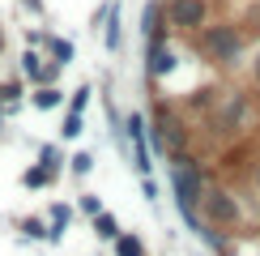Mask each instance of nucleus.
Here are the masks:
<instances>
[{
  "mask_svg": "<svg viewBox=\"0 0 260 256\" xmlns=\"http://www.w3.org/2000/svg\"><path fill=\"white\" fill-rule=\"evenodd\" d=\"M171 192H175V205L183 213L197 235H205V222H201V197H205V175H201V163L192 154H175L171 158Z\"/></svg>",
  "mask_w": 260,
  "mask_h": 256,
  "instance_id": "1",
  "label": "nucleus"
},
{
  "mask_svg": "<svg viewBox=\"0 0 260 256\" xmlns=\"http://www.w3.org/2000/svg\"><path fill=\"white\" fill-rule=\"evenodd\" d=\"M197 51L218 69H231V64L243 60V30L235 21H213L197 35Z\"/></svg>",
  "mask_w": 260,
  "mask_h": 256,
  "instance_id": "2",
  "label": "nucleus"
},
{
  "mask_svg": "<svg viewBox=\"0 0 260 256\" xmlns=\"http://www.w3.org/2000/svg\"><path fill=\"white\" fill-rule=\"evenodd\" d=\"M201 222H209V227H218V231H231V227L243 222V209H239V201H235L226 188H205V197H201Z\"/></svg>",
  "mask_w": 260,
  "mask_h": 256,
  "instance_id": "3",
  "label": "nucleus"
},
{
  "mask_svg": "<svg viewBox=\"0 0 260 256\" xmlns=\"http://www.w3.org/2000/svg\"><path fill=\"white\" fill-rule=\"evenodd\" d=\"M162 9H167V26L183 35H201L209 26V0H162Z\"/></svg>",
  "mask_w": 260,
  "mask_h": 256,
  "instance_id": "4",
  "label": "nucleus"
},
{
  "mask_svg": "<svg viewBox=\"0 0 260 256\" xmlns=\"http://www.w3.org/2000/svg\"><path fill=\"white\" fill-rule=\"evenodd\" d=\"M175 64H179V56H175V47H171L167 39L145 43V77H149V81L171 77V73H175Z\"/></svg>",
  "mask_w": 260,
  "mask_h": 256,
  "instance_id": "5",
  "label": "nucleus"
},
{
  "mask_svg": "<svg viewBox=\"0 0 260 256\" xmlns=\"http://www.w3.org/2000/svg\"><path fill=\"white\" fill-rule=\"evenodd\" d=\"M247 120V94H226L218 103V115H213V124L222 128V133H239Z\"/></svg>",
  "mask_w": 260,
  "mask_h": 256,
  "instance_id": "6",
  "label": "nucleus"
},
{
  "mask_svg": "<svg viewBox=\"0 0 260 256\" xmlns=\"http://www.w3.org/2000/svg\"><path fill=\"white\" fill-rule=\"evenodd\" d=\"M141 35H145V43L167 39V9H162V0H149L141 9Z\"/></svg>",
  "mask_w": 260,
  "mask_h": 256,
  "instance_id": "7",
  "label": "nucleus"
},
{
  "mask_svg": "<svg viewBox=\"0 0 260 256\" xmlns=\"http://www.w3.org/2000/svg\"><path fill=\"white\" fill-rule=\"evenodd\" d=\"M103 43H107V51H120L124 47V35H120V0H111V9H107V21H103Z\"/></svg>",
  "mask_w": 260,
  "mask_h": 256,
  "instance_id": "8",
  "label": "nucleus"
},
{
  "mask_svg": "<svg viewBox=\"0 0 260 256\" xmlns=\"http://www.w3.org/2000/svg\"><path fill=\"white\" fill-rule=\"evenodd\" d=\"M43 47H47V56H51V64H73V56H77V51H73V43L69 39H60V35H47V43H43Z\"/></svg>",
  "mask_w": 260,
  "mask_h": 256,
  "instance_id": "9",
  "label": "nucleus"
},
{
  "mask_svg": "<svg viewBox=\"0 0 260 256\" xmlns=\"http://www.w3.org/2000/svg\"><path fill=\"white\" fill-rule=\"evenodd\" d=\"M30 103H35L39 111H56V107H64V103H69V99H64V94L56 90V85H39V90L30 94Z\"/></svg>",
  "mask_w": 260,
  "mask_h": 256,
  "instance_id": "10",
  "label": "nucleus"
},
{
  "mask_svg": "<svg viewBox=\"0 0 260 256\" xmlns=\"http://www.w3.org/2000/svg\"><path fill=\"white\" fill-rule=\"evenodd\" d=\"M94 235H99L103 243H115L124 231H120V222H115V213H107V209H103L99 218H94Z\"/></svg>",
  "mask_w": 260,
  "mask_h": 256,
  "instance_id": "11",
  "label": "nucleus"
},
{
  "mask_svg": "<svg viewBox=\"0 0 260 256\" xmlns=\"http://www.w3.org/2000/svg\"><path fill=\"white\" fill-rule=\"evenodd\" d=\"M21 184H26L30 192H39V188H47V184H56V175H51L43 163H35V167H26V175H21Z\"/></svg>",
  "mask_w": 260,
  "mask_h": 256,
  "instance_id": "12",
  "label": "nucleus"
},
{
  "mask_svg": "<svg viewBox=\"0 0 260 256\" xmlns=\"http://www.w3.org/2000/svg\"><path fill=\"white\" fill-rule=\"evenodd\" d=\"M21 73H26V81L43 85V56H39L35 47H30V51H21Z\"/></svg>",
  "mask_w": 260,
  "mask_h": 256,
  "instance_id": "13",
  "label": "nucleus"
},
{
  "mask_svg": "<svg viewBox=\"0 0 260 256\" xmlns=\"http://www.w3.org/2000/svg\"><path fill=\"white\" fill-rule=\"evenodd\" d=\"M17 227L26 231V239H39V243H47V235H51V222H43V218H21Z\"/></svg>",
  "mask_w": 260,
  "mask_h": 256,
  "instance_id": "14",
  "label": "nucleus"
},
{
  "mask_svg": "<svg viewBox=\"0 0 260 256\" xmlns=\"http://www.w3.org/2000/svg\"><path fill=\"white\" fill-rule=\"evenodd\" d=\"M115 256H145V243H141V235H120L115 239Z\"/></svg>",
  "mask_w": 260,
  "mask_h": 256,
  "instance_id": "15",
  "label": "nucleus"
},
{
  "mask_svg": "<svg viewBox=\"0 0 260 256\" xmlns=\"http://www.w3.org/2000/svg\"><path fill=\"white\" fill-rule=\"evenodd\" d=\"M81 128H85V120H81L77 111H69V115H64V124H60V137H64V141H77Z\"/></svg>",
  "mask_w": 260,
  "mask_h": 256,
  "instance_id": "16",
  "label": "nucleus"
},
{
  "mask_svg": "<svg viewBox=\"0 0 260 256\" xmlns=\"http://www.w3.org/2000/svg\"><path fill=\"white\" fill-rule=\"evenodd\" d=\"M39 163L51 171V175H60V163H64V154H60V145H43L39 149Z\"/></svg>",
  "mask_w": 260,
  "mask_h": 256,
  "instance_id": "17",
  "label": "nucleus"
},
{
  "mask_svg": "<svg viewBox=\"0 0 260 256\" xmlns=\"http://www.w3.org/2000/svg\"><path fill=\"white\" fill-rule=\"evenodd\" d=\"M90 85H77V90L69 94V111H77V115H85V107H90Z\"/></svg>",
  "mask_w": 260,
  "mask_h": 256,
  "instance_id": "18",
  "label": "nucleus"
},
{
  "mask_svg": "<svg viewBox=\"0 0 260 256\" xmlns=\"http://www.w3.org/2000/svg\"><path fill=\"white\" fill-rule=\"evenodd\" d=\"M69 171H73V175H90V171H94V154H85V149H81V154H73L69 158Z\"/></svg>",
  "mask_w": 260,
  "mask_h": 256,
  "instance_id": "19",
  "label": "nucleus"
},
{
  "mask_svg": "<svg viewBox=\"0 0 260 256\" xmlns=\"http://www.w3.org/2000/svg\"><path fill=\"white\" fill-rule=\"evenodd\" d=\"M81 213H90V218H99V213H103V201L94 197V192H85V197H81Z\"/></svg>",
  "mask_w": 260,
  "mask_h": 256,
  "instance_id": "20",
  "label": "nucleus"
},
{
  "mask_svg": "<svg viewBox=\"0 0 260 256\" xmlns=\"http://www.w3.org/2000/svg\"><path fill=\"white\" fill-rule=\"evenodd\" d=\"M73 222V209L69 205H51V227H69Z\"/></svg>",
  "mask_w": 260,
  "mask_h": 256,
  "instance_id": "21",
  "label": "nucleus"
},
{
  "mask_svg": "<svg viewBox=\"0 0 260 256\" xmlns=\"http://www.w3.org/2000/svg\"><path fill=\"white\" fill-rule=\"evenodd\" d=\"M141 197H145V201H158V184H154L149 175H141Z\"/></svg>",
  "mask_w": 260,
  "mask_h": 256,
  "instance_id": "22",
  "label": "nucleus"
},
{
  "mask_svg": "<svg viewBox=\"0 0 260 256\" xmlns=\"http://www.w3.org/2000/svg\"><path fill=\"white\" fill-rule=\"evenodd\" d=\"M26 43H30V47H43V43H47V35H43V30H30Z\"/></svg>",
  "mask_w": 260,
  "mask_h": 256,
  "instance_id": "23",
  "label": "nucleus"
},
{
  "mask_svg": "<svg viewBox=\"0 0 260 256\" xmlns=\"http://www.w3.org/2000/svg\"><path fill=\"white\" fill-rule=\"evenodd\" d=\"M252 81L260 85V47H256V56H252Z\"/></svg>",
  "mask_w": 260,
  "mask_h": 256,
  "instance_id": "24",
  "label": "nucleus"
},
{
  "mask_svg": "<svg viewBox=\"0 0 260 256\" xmlns=\"http://www.w3.org/2000/svg\"><path fill=\"white\" fill-rule=\"evenodd\" d=\"M21 5H26L30 13H43V0H21Z\"/></svg>",
  "mask_w": 260,
  "mask_h": 256,
  "instance_id": "25",
  "label": "nucleus"
},
{
  "mask_svg": "<svg viewBox=\"0 0 260 256\" xmlns=\"http://www.w3.org/2000/svg\"><path fill=\"white\" fill-rule=\"evenodd\" d=\"M5 47H9V39H5V26H0V56H5Z\"/></svg>",
  "mask_w": 260,
  "mask_h": 256,
  "instance_id": "26",
  "label": "nucleus"
},
{
  "mask_svg": "<svg viewBox=\"0 0 260 256\" xmlns=\"http://www.w3.org/2000/svg\"><path fill=\"white\" fill-rule=\"evenodd\" d=\"M5 115H9V111H5V103H0V124H5Z\"/></svg>",
  "mask_w": 260,
  "mask_h": 256,
  "instance_id": "27",
  "label": "nucleus"
},
{
  "mask_svg": "<svg viewBox=\"0 0 260 256\" xmlns=\"http://www.w3.org/2000/svg\"><path fill=\"white\" fill-rule=\"evenodd\" d=\"M256 188H260V163H256Z\"/></svg>",
  "mask_w": 260,
  "mask_h": 256,
  "instance_id": "28",
  "label": "nucleus"
}]
</instances>
